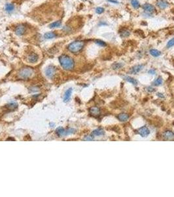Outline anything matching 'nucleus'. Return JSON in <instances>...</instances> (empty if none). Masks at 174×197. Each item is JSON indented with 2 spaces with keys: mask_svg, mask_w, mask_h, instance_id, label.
I'll list each match as a JSON object with an SVG mask.
<instances>
[{
  "mask_svg": "<svg viewBox=\"0 0 174 197\" xmlns=\"http://www.w3.org/2000/svg\"><path fill=\"white\" fill-rule=\"evenodd\" d=\"M59 61L63 68L67 70H71L74 67V61L70 56L66 55H62L59 57Z\"/></svg>",
  "mask_w": 174,
  "mask_h": 197,
  "instance_id": "f257e3e1",
  "label": "nucleus"
},
{
  "mask_svg": "<svg viewBox=\"0 0 174 197\" xmlns=\"http://www.w3.org/2000/svg\"><path fill=\"white\" fill-rule=\"evenodd\" d=\"M84 45V41H75L69 44L68 47V50L73 53H77L80 52Z\"/></svg>",
  "mask_w": 174,
  "mask_h": 197,
  "instance_id": "f03ea898",
  "label": "nucleus"
},
{
  "mask_svg": "<svg viewBox=\"0 0 174 197\" xmlns=\"http://www.w3.org/2000/svg\"><path fill=\"white\" fill-rule=\"evenodd\" d=\"M34 74V70L31 68L26 67L22 68L19 72V77L22 79H28Z\"/></svg>",
  "mask_w": 174,
  "mask_h": 197,
  "instance_id": "7ed1b4c3",
  "label": "nucleus"
},
{
  "mask_svg": "<svg viewBox=\"0 0 174 197\" xmlns=\"http://www.w3.org/2000/svg\"><path fill=\"white\" fill-rule=\"evenodd\" d=\"M138 133L143 137H146L150 133V131H149V128L146 127V126H143L141 127V128L138 129Z\"/></svg>",
  "mask_w": 174,
  "mask_h": 197,
  "instance_id": "20e7f679",
  "label": "nucleus"
},
{
  "mask_svg": "<svg viewBox=\"0 0 174 197\" xmlns=\"http://www.w3.org/2000/svg\"><path fill=\"white\" fill-rule=\"evenodd\" d=\"M143 9L146 13H150V14H151V13H152L153 12H155V7L153 6V5H152L151 4L148 3H145V4L143 5Z\"/></svg>",
  "mask_w": 174,
  "mask_h": 197,
  "instance_id": "39448f33",
  "label": "nucleus"
},
{
  "mask_svg": "<svg viewBox=\"0 0 174 197\" xmlns=\"http://www.w3.org/2000/svg\"><path fill=\"white\" fill-rule=\"evenodd\" d=\"M156 5H157V7H159L160 9H164L166 7H168V5H169V3L165 0H159L156 2Z\"/></svg>",
  "mask_w": 174,
  "mask_h": 197,
  "instance_id": "423d86ee",
  "label": "nucleus"
},
{
  "mask_svg": "<svg viewBox=\"0 0 174 197\" xmlns=\"http://www.w3.org/2000/svg\"><path fill=\"white\" fill-rule=\"evenodd\" d=\"M26 32V28L25 26L23 25L18 26L15 29V34L17 36H22Z\"/></svg>",
  "mask_w": 174,
  "mask_h": 197,
  "instance_id": "0eeeda50",
  "label": "nucleus"
},
{
  "mask_svg": "<svg viewBox=\"0 0 174 197\" xmlns=\"http://www.w3.org/2000/svg\"><path fill=\"white\" fill-rule=\"evenodd\" d=\"M55 71H56V70L54 67L49 66L46 70V75L50 78H52L53 76L54 75V74H55Z\"/></svg>",
  "mask_w": 174,
  "mask_h": 197,
  "instance_id": "6e6552de",
  "label": "nucleus"
},
{
  "mask_svg": "<svg viewBox=\"0 0 174 197\" xmlns=\"http://www.w3.org/2000/svg\"><path fill=\"white\" fill-rule=\"evenodd\" d=\"M143 68V65H141V64H139V65H136L133 66L132 68L130 69V72L131 74H136L137 73H138L139 72H140Z\"/></svg>",
  "mask_w": 174,
  "mask_h": 197,
  "instance_id": "1a4fd4ad",
  "label": "nucleus"
},
{
  "mask_svg": "<svg viewBox=\"0 0 174 197\" xmlns=\"http://www.w3.org/2000/svg\"><path fill=\"white\" fill-rule=\"evenodd\" d=\"M90 113L92 116H99L100 114V110L99 108H98L96 106H94L90 109Z\"/></svg>",
  "mask_w": 174,
  "mask_h": 197,
  "instance_id": "9d476101",
  "label": "nucleus"
},
{
  "mask_svg": "<svg viewBox=\"0 0 174 197\" xmlns=\"http://www.w3.org/2000/svg\"><path fill=\"white\" fill-rule=\"evenodd\" d=\"M28 60L29 62H30L31 63H36L38 60V56L37 55H36L35 53H31V55H30L28 57Z\"/></svg>",
  "mask_w": 174,
  "mask_h": 197,
  "instance_id": "9b49d317",
  "label": "nucleus"
},
{
  "mask_svg": "<svg viewBox=\"0 0 174 197\" xmlns=\"http://www.w3.org/2000/svg\"><path fill=\"white\" fill-rule=\"evenodd\" d=\"M164 137L166 139H172L174 137V133L171 131H166L164 133Z\"/></svg>",
  "mask_w": 174,
  "mask_h": 197,
  "instance_id": "f8f14e48",
  "label": "nucleus"
},
{
  "mask_svg": "<svg viewBox=\"0 0 174 197\" xmlns=\"http://www.w3.org/2000/svg\"><path fill=\"white\" fill-rule=\"evenodd\" d=\"M117 118L121 122H126L129 118V116L127 114H126V113H121V114H118Z\"/></svg>",
  "mask_w": 174,
  "mask_h": 197,
  "instance_id": "ddd939ff",
  "label": "nucleus"
},
{
  "mask_svg": "<svg viewBox=\"0 0 174 197\" xmlns=\"http://www.w3.org/2000/svg\"><path fill=\"white\" fill-rule=\"evenodd\" d=\"M72 91H73L72 88H69V89H68V90L66 91L65 95H64V100L65 102H67V101H68L70 99L71 95H72Z\"/></svg>",
  "mask_w": 174,
  "mask_h": 197,
  "instance_id": "4468645a",
  "label": "nucleus"
},
{
  "mask_svg": "<svg viewBox=\"0 0 174 197\" xmlns=\"http://www.w3.org/2000/svg\"><path fill=\"white\" fill-rule=\"evenodd\" d=\"M130 34V32L129 31L128 29H126V28H123L122 29V30L120 32V35L121 36L122 38H126V37H128L129 36Z\"/></svg>",
  "mask_w": 174,
  "mask_h": 197,
  "instance_id": "2eb2a0df",
  "label": "nucleus"
},
{
  "mask_svg": "<svg viewBox=\"0 0 174 197\" xmlns=\"http://www.w3.org/2000/svg\"><path fill=\"white\" fill-rule=\"evenodd\" d=\"M124 79L125 80L128 81V82H130L131 84L134 85L137 84V81L136 79L133 78H132V77H130V76H124Z\"/></svg>",
  "mask_w": 174,
  "mask_h": 197,
  "instance_id": "dca6fc26",
  "label": "nucleus"
},
{
  "mask_svg": "<svg viewBox=\"0 0 174 197\" xmlns=\"http://www.w3.org/2000/svg\"><path fill=\"white\" fill-rule=\"evenodd\" d=\"M104 133H105V132L102 129H97L92 132V135L94 136H101V135H104Z\"/></svg>",
  "mask_w": 174,
  "mask_h": 197,
  "instance_id": "f3484780",
  "label": "nucleus"
},
{
  "mask_svg": "<svg viewBox=\"0 0 174 197\" xmlns=\"http://www.w3.org/2000/svg\"><path fill=\"white\" fill-rule=\"evenodd\" d=\"M55 37H56V34L54 32H47L44 35V38L47 40H50Z\"/></svg>",
  "mask_w": 174,
  "mask_h": 197,
  "instance_id": "a211bd4d",
  "label": "nucleus"
},
{
  "mask_svg": "<svg viewBox=\"0 0 174 197\" xmlns=\"http://www.w3.org/2000/svg\"><path fill=\"white\" fill-rule=\"evenodd\" d=\"M150 54L152 56H155V57H158L161 55V52L160 51L156 50V49H151L150 50Z\"/></svg>",
  "mask_w": 174,
  "mask_h": 197,
  "instance_id": "6ab92c4d",
  "label": "nucleus"
},
{
  "mask_svg": "<svg viewBox=\"0 0 174 197\" xmlns=\"http://www.w3.org/2000/svg\"><path fill=\"white\" fill-rule=\"evenodd\" d=\"M124 66V64L122 63H115L112 65V68L114 70H118L122 68Z\"/></svg>",
  "mask_w": 174,
  "mask_h": 197,
  "instance_id": "aec40b11",
  "label": "nucleus"
},
{
  "mask_svg": "<svg viewBox=\"0 0 174 197\" xmlns=\"http://www.w3.org/2000/svg\"><path fill=\"white\" fill-rule=\"evenodd\" d=\"M131 4L135 9H139L140 7V3L137 0H131Z\"/></svg>",
  "mask_w": 174,
  "mask_h": 197,
  "instance_id": "412c9836",
  "label": "nucleus"
},
{
  "mask_svg": "<svg viewBox=\"0 0 174 197\" xmlns=\"http://www.w3.org/2000/svg\"><path fill=\"white\" fill-rule=\"evenodd\" d=\"M56 133H58V135L59 136H63V135H65L67 134V132L62 128H58L56 129Z\"/></svg>",
  "mask_w": 174,
  "mask_h": 197,
  "instance_id": "4be33fe9",
  "label": "nucleus"
},
{
  "mask_svg": "<svg viewBox=\"0 0 174 197\" xmlns=\"http://www.w3.org/2000/svg\"><path fill=\"white\" fill-rule=\"evenodd\" d=\"M61 24H62V22H61V21H60V20H58V21H55V22H53L52 24H50L49 26V27L50 28H56V27H59V26H60Z\"/></svg>",
  "mask_w": 174,
  "mask_h": 197,
  "instance_id": "5701e85b",
  "label": "nucleus"
},
{
  "mask_svg": "<svg viewBox=\"0 0 174 197\" xmlns=\"http://www.w3.org/2000/svg\"><path fill=\"white\" fill-rule=\"evenodd\" d=\"M14 8H15V6H14L12 4H10V3L7 4L6 6H5V9H6L7 11L9 12V13L12 11L13 9H14Z\"/></svg>",
  "mask_w": 174,
  "mask_h": 197,
  "instance_id": "b1692460",
  "label": "nucleus"
},
{
  "mask_svg": "<svg viewBox=\"0 0 174 197\" xmlns=\"http://www.w3.org/2000/svg\"><path fill=\"white\" fill-rule=\"evenodd\" d=\"M95 43L98 44L99 46H101V47H106V45H107L106 42H104L102 40H96L95 41Z\"/></svg>",
  "mask_w": 174,
  "mask_h": 197,
  "instance_id": "393cba45",
  "label": "nucleus"
},
{
  "mask_svg": "<svg viewBox=\"0 0 174 197\" xmlns=\"http://www.w3.org/2000/svg\"><path fill=\"white\" fill-rule=\"evenodd\" d=\"M162 84V79L161 77H159L158 78H156L155 80V81H154V85H160Z\"/></svg>",
  "mask_w": 174,
  "mask_h": 197,
  "instance_id": "a878e982",
  "label": "nucleus"
},
{
  "mask_svg": "<svg viewBox=\"0 0 174 197\" xmlns=\"http://www.w3.org/2000/svg\"><path fill=\"white\" fill-rule=\"evenodd\" d=\"M174 45V38L171 39L168 42V44L166 45V47L167 48H170V47H173Z\"/></svg>",
  "mask_w": 174,
  "mask_h": 197,
  "instance_id": "bb28decb",
  "label": "nucleus"
},
{
  "mask_svg": "<svg viewBox=\"0 0 174 197\" xmlns=\"http://www.w3.org/2000/svg\"><path fill=\"white\" fill-rule=\"evenodd\" d=\"M105 9L103 8V7H97L96 9V12L98 14H102L104 12Z\"/></svg>",
  "mask_w": 174,
  "mask_h": 197,
  "instance_id": "cd10ccee",
  "label": "nucleus"
},
{
  "mask_svg": "<svg viewBox=\"0 0 174 197\" xmlns=\"http://www.w3.org/2000/svg\"><path fill=\"white\" fill-rule=\"evenodd\" d=\"M16 106H17V105L16 103H11L8 105V107L9 109H15Z\"/></svg>",
  "mask_w": 174,
  "mask_h": 197,
  "instance_id": "c85d7f7f",
  "label": "nucleus"
},
{
  "mask_svg": "<svg viewBox=\"0 0 174 197\" xmlns=\"http://www.w3.org/2000/svg\"><path fill=\"white\" fill-rule=\"evenodd\" d=\"M149 73L151 74H155L156 70H153V69H151V70H150L149 71Z\"/></svg>",
  "mask_w": 174,
  "mask_h": 197,
  "instance_id": "c756f323",
  "label": "nucleus"
},
{
  "mask_svg": "<svg viewBox=\"0 0 174 197\" xmlns=\"http://www.w3.org/2000/svg\"><path fill=\"white\" fill-rule=\"evenodd\" d=\"M84 139H85V140H88V141H92V140L93 139V138L91 137V136H88V137L85 138Z\"/></svg>",
  "mask_w": 174,
  "mask_h": 197,
  "instance_id": "7c9ffc66",
  "label": "nucleus"
},
{
  "mask_svg": "<svg viewBox=\"0 0 174 197\" xmlns=\"http://www.w3.org/2000/svg\"><path fill=\"white\" fill-rule=\"evenodd\" d=\"M108 1H109V2H113V3H118V1H114V0H107Z\"/></svg>",
  "mask_w": 174,
  "mask_h": 197,
  "instance_id": "2f4dec72",
  "label": "nucleus"
},
{
  "mask_svg": "<svg viewBox=\"0 0 174 197\" xmlns=\"http://www.w3.org/2000/svg\"><path fill=\"white\" fill-rule=\"evenodd\" d=\"M162 94H160V93H159L158 94V96H160V97H162V98H164V95H161Z\"/></svg>",
  "mask_w": 174,
  "mask_h": 197,
  "instance_id": "473e14b6",
  "label": "nucleus"
}]
</instances>
